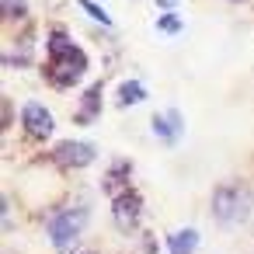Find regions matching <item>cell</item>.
<instances>
[{
    "label": "cell",
    "mask_w": 254,
    "mask_h": 254,
    "mask_svg": "<svg viewBox=\"0 0 254 254\" xmlns=\"http://www.w3.org/2000/svg\"><path fill=\"white\" fill-rule=\"evenodd\" d=\"M195 244H198V233H195L191 226H188V230H178V233L167 237V251H171V254H191Z\"/></svg>",
    "instance_id": "obj_8"
},
{
    "label": "cell",
    "mask_w": 254,
    "mask_h": 254,
    "mask_svg": "<svg viewBox=\"0 0 254 254\" xmlns=\"http://www.w3.org/2000/svg\"><path fill=\"white\" fill-rule=\"evenodd\" d=\"M21 122H25V132H32V136H53V132H56L53 115H49L39 101H28V105L21 108Z\"/></svg>",
    "instance_id": "obj_6"
},
{
    "label": "cell",
    "mask_w": 254,
    "mask_h": 254,
    "mask_svg": "<svg viewBox=\"0 0 254 254\" xmlns=\"http://www.w3.org/2000/svg\"><path fill=\"white\" fill-rule=\"evenodd\" d=\"M49 60H53V80L60 87H70L80 80L84 66H87V56L84 49H77L63 32H53L49 35Z\"/></svg>",
    "instance_id": "obj_1"
},
{
    "label": "cell",
    "mask_w": 254,
    "mask_h": 254,
    "mask_svg": "<svg viewBox=\"0 0 254 254\" xmlns=\"http://www.w3.org/2000/svg\"><path fill=\"white\" fill-rule=\"evenodd\" d=\"M84 226H87V209H84V205H80V209H63V212H56L53 223H49V240H53V247L66 254V251L77 244V237H80Z\"/></svg>",
    "instance_id": "obj_3"
},
{
    "label": "cell",
    "mask_w": 254,
    "mask_h": 254,
    "mask_svg": "<svg viewBox=\"0 0 254 254\" xmlns=\"http://www.w3.org/2000/svg\"><path fill=\"white\" fill-rule=\"evenodd\" d=\"M251 205H254V195H251L247 188H240V185H223V188H216V195H212V212H216V219H219L223 226L244 223L247 212H251Z\"/></svg>",
    "instance_id": "obj_2"
},
{
    "label": "cell",
    "mask_w": 254,
    "mask_h": 254,
    "mask_svg": "<svg viewBox=\"0 0 254 254\" xmlns=\"http://www.w3.org/2000/svg\"><path fill=\"white\" fill-rule=\"evenodd\" d=\"M53 160L63 164V167H87L94 160V146L91 143H80V139H66V143H56L53 146Z\"/></svg>",
    "instance_id": "obj_4"
},
{
    "label": "cell",
    "mask_w": 254,
    "mask_h": 254,
    "mask_svg": "<svg viewBox=\"0 0 254 254\" xmlns=\"http://www.w3.org/2000/svg\"><path fill=\"white\" fill-rule=\"evenodd\" d=\"M84 254H91V251H84Z\"/></svg>",
    "instance_id": "obj_16"
},
{
    "label": "cell",
    "mask_w": 254,
    "mask_h": 254,
    "mask_svg": "<svg viewBox=\"0 0 254 254\" xmlns=\"http://www.w3.org/2000/svg\"><path fill=\"white\" fill-rule=\"evenodd\" d=\"M25 0H4V14H25Z\"/></svg>",
    "instance_id": "obj_14"
},
{
    "label": "cell",
    "mask_w": 254,
    "mask_h": 254,
    "mask_svg": "<svg viewBox=\"0 0 254 254\" xmlns=\"http://www.w3.org/2000/svg\"><path fill=\"white\" fill-rule=\"evenodd\" d=\"M153 132H157L164 143H178V139H181V132H185L181 112H178V108H167V112L153 115Z\"/></svg>",
    "instance_id": "obj_7"
},
{
    "label": "cell",
    "mask_w": 254,
    "mask_h": 254,
    "mask_svg": "<svg viewBox=\"0 0 254 254\" xmlns=\"http://www.w3.org/2000/svg\"><path fill=\"white\" fill-rule=\"evenodd\" d=\"M80 7H84V11H87V14L98 21V25H112V18H108V14H105L98 4H91V0H80Z\"/></svg>",
    "instance_id": "obj_12"
},
{
    "label": "cell",
    "mask_w": 254,
    "mask_h": 254,
    "mask_svg": "<svg viewBox=\"0 0 254 254\" xmlns=\"http://www.w3.org/2000/svg\"><path fill=\"white\" fill-rule=\"evenodd\" d=\"M139 98H146L143 84H136V80H126V84L119 87V108H129V105H132V101H139Z\"/></svg>",
    "instance_id": "obj_9"
},
{
    "label": "cell",
    "mask_w": 254,
    "mask_h": 254,
    "mask_svg": "<svg viewBox=\"0 0 254 254\" xmlns=\"http://www.w3.org/2000/svg\"><path fill=\"white\" fill-rule=\"evenodd\" d=\"M160 28L164 32H181V18L178 14H167V18H160Z\"/></svg>",
    "instance_id": "obj_13"
},
{
    "label": "cell",
    "mask_w": 254,
    "mask_h": 254,
    "mask_svg": "<svg viewBox=\"0 0 254 254\" xmlns=\"http://www.w3.org/2000/svg\"><path fill=\"white\" fill-rule=\"evenodd\" d=\"M157 4H160V7H171V4H174V0H157Z\"/></svg>",
    "instance_id": "obj_15"
},
{
    "label": "cell",
    "mask_w": 254,
    "mask_h": 254,
    "mask_svg": "<svg viewBox=\"0 0 254 254\" xmlns=\"http://www.w3.org/2000/svg\"><path fill=\"white\" fill-rule=\"evenodd\" d=\"M98 98H101V84H94V87L87 91V98H84V112L77 115L80 122H91V119L98 115Z\"/></svg>",
    "instance_id": "obj_10"
},
{
    "label": "cell",
    "mask_w": 254,
    "mask_h": 254,
    "mask_svg": "<svg viewBox=\"0 0 254 254\" xmlns=\"http://www.w3.org/2000/svg\"><path fill=\"white\" fill-rule=\"evenodd\" d=\"M126 174H129V164H126V160H119V164H115V171H108V174H105V191H119V185L126 181Z\"/></svg>",
    "instance_id": "obj_11"
},
{
    "label": "cell",
    "mask_w": 254,
    "mask_h": 254,
    "mask_svg": "<svg viewBox=\"0 0 254 254\" xmlns=\"http://www.w3.org/2000/svg\"><path fill=\"white\" fill-rule=\"evenodd\" d=\"M139 209H143V202L136 198V191H122V195H115L112 198V216H115V226L119 230H136V223H139Z\"/></svg>",
    "instance_id": "obj_5"
}]
</instances>
